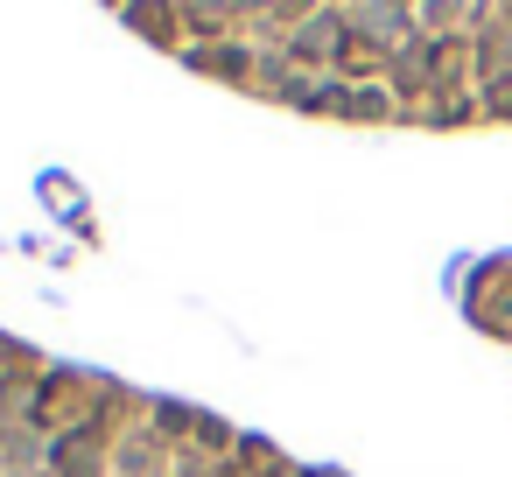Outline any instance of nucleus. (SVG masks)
Returning a JSON list of instances; mask_svg holds the SVG:
<instances>
[{
	"mask_svg": "<svg viewBox=\"0 0 512 477\" xmlns=\"http://www.w3.org/2000/svg\"><path fill=\"white\" fill-rule=\"evenodd\" d=\"M127 22L141 29V36H176V22H169V0H134V8H127Z\"/></svg>",
	"mask_w": 512,
	"mask_h": 477,
	"instance_id": "obj_1",
	"label": "nucleus"
},
{
	"mask_svg": "<svg viewBox=\"0 0 512 477\" xmlns=\"http://www.w3.org/2000/svg\"><path fill=\"white\" fill-rule=\"evenodd\" d=\"M456 15H463V0H428V22H435V29H449Z\"/></svg>",
	"mask_w": 512,
	"mask_h": 477,
	"instance_id": "obj_3",
	"label": "nucleus"
},
{
	"mask_svg": "<svg viewBox=\"0 0 512 477\" xmlns=\"http://www.w3.org/2000/svg\"><path fill=\"white\" fill-rule=\"evenodd\" d=\"M484 106H491V113H505V120H512V78H498V85H491V92H484Z\"/></svg>",
	"mask_w": 512,
	"mask_h": 477,
	"instance_id": "obj_2",
	"label": "nucleus"
}]
</instances>
